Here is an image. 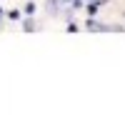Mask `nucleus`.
Instances as JSON below:
<instances>
[{
  "mask_svg": "<svg viewBox=\"0 0 125 125\" xmlns=\"http://www.w3.org/2000/svg\"><path fill=\"white\" fill-rule=\"evenodd\" d=\"M48 8H50V13H58L60 10V0H48Z\"/></svg>",
  "mask_w": 125,
  "mask_h": 125,
  "instance_id": "obj_1",
  "label": "nucleus"
}]
</instances>
